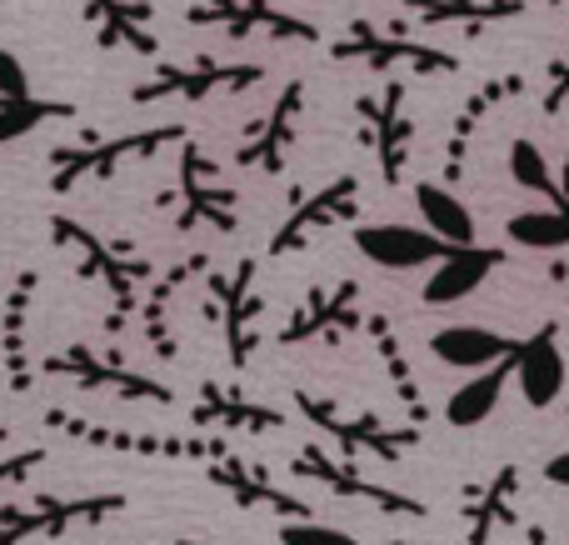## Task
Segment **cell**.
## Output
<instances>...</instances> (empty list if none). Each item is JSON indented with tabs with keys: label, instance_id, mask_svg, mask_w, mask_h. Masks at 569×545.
Segmentation results:
<instances>
[{
	"label": "cell",
	"instance_id": "cell-29",
	"mask_svg": "<svg viewBox=\"0 0 569 545\" xmlns=\"http://www.w3.org/2000/svg\"><path fill=\"white\" fill-rule=\"evenodd\" d=\"M100 20H106V46H136V50H156V36H150L140 20H146V10L130 6V0H96Z\"/></svg>",
	"mask_w": 569,
	"mask_h": 545
},
{
	"label": "cell",
	"instance_id": "cell-35",
	"mask_svg": "<svg viewBox=\"0 0 569 545\" xmlns=\"http://www.w3.org/2000/svg\"><path fill=\"white\" fill-rule=\"evenodd\" d=\"M545 480H550V486H565V490H569V450L550 456V466H545Z\"/></svg>",
	"mask_w": 569,
	"mask_h": 545
},
{
	"label": "cell",
	"instance_id": "cell-15",
	"mask_svg": "<svg viewBox=\"0 0 569 545\" xmlns=\"http://www.w3.org/2000/svg\"><path fill=\"white\" fill-rule=\"evenodd\" d=\"M495 266H500V256L485 246H450L440 260H435L430 280H425V306H455V300L475 296V290L485 286V280L495 276Z\"/></svg>",
	"mask_w": 569,
	"mask_h": 545
},
{
	"label": "cell",
	"instance_id": "cell-10",
	"mask_svg": "<svg viewBox=\"0 0 569 545\" xmlns=\"http://www.w3.org/2000/svg\"><path fill=\"white\" fill-rule=\"evenodd\" d=\"M295 406L310 416V426H320V430H330L335 440H340L350 456H380V460H395L405 446H410V430H385V426H375V420H365V416H345V410H335V406H325V400H315V396H295Z\"/></svg>",
	"mask_w": 569,
	"mask_h": 545
},
{
	"label": "cell",
	"instance_id": "cell-39",
	"mask_svg": "<svg viewBox=\"0 0 569 545\" xmlns=\"http://www.w3.org/2000/svg\"><path fill=\"white\" fill-rule=\"evenodd\" d=\"M176 545H196V541H176Z\"/></svg>",
	"mask_w": 569,
	"mask_h": 545
},
{
	"label": "cell",
	"instance_id": "cell-23",
	"mask_svg": "<svg viewBox=\"0 0 569 545\" xmlns=\"http://www.w3.org/2000/svg\"><path fill=\"white\" fill-rule=\"evenodd\" d=\"M335 56L340 60H410V66H420V70H455V56H445V50H430V46H410V40H385V36H375L370 26H355V36L350 40H340L335 46Z\"/></svg>",
	"mask_w": 569,
	"mask_h": 545
},
{
	"label": "cell",
	"instance_id": "cell-9",
	"mask_svg": "<svg viewBox=\"0 0 569 545\" xmlns=\"http://www.w3.org/2000/svg\"><path fill=\"white\" fill-rule=\"evenodd\" d=\"M355 250L380 270H420V266H435V260L450 250V240H440L425 226H395V220H380V226L355 230Z\"/></svg>",
	"mask_w": 569,
	"mask_h": 545
},
{
	"label": "cell",
	"instance_id": "cell-38",
	"mask_svg": "<svg viewBox=\"0 0 569 545\" xmlns=\"http://www.w3.org/2000/svg\"><path fill=\"white\" fill-rule=\"evenodd\" d=\"M6 436H10V430H6V426H0V446H6Z\"/></svg>",
	"mask_w": 569,
	"mask_h": 545
},
{
	"label": "cell",
	"instance_id": "cell-13",
	"mask_svg": "<svg viewBox=\"0 0 569 545\" xmlns=\"http://www.w3.org/2000/svg\"><path fill=\"white\" fill-rule=\"evenodd\" d=\"M515 380H520V396L530 400L535 410L555 406L565 396V380H569V366L560 356V340H555V326L535 330L525 346H515Z\"/></svg>",
	"mask_w": 569,
	"mask_h": 545
},
{
	"label": "cell",
	"instance_id": "cell-24",
	"mask_svg": "<svg viewBox=\"0 0 569 545\" xmlns=\"http://www.w3.org/2000/svg\"><path fill=\"white\" fill-rule=\"evenodd\" d=\"M415 210H420V220H425V230H435L440 240H450V246H470L475 240V216H470V206H465L455 190H445V186H415Z\"/></svg>",
	"mask_w": 569,
	"mask_h": 545
},
{
	"label": "cell",
	"instance_id": "cell-36",
	"mask_svg": "<svg viewBox=\"0 0 569 545\" xmlns=\"http://www.w3.org/2000/svg\"><path fill=\"white\" fill-rule=\"evenodd\" d=\"M565 106H569V70L555 80V96H550V110H565Z\"/></svg>",
	"mask_w": 569,
	"mask_h": 545
},
{
	"label": "cell",
	"instance_id": "cell-16",
	"mask_svg": "<svg viewBox=\"0 0 569 545\" xmlns=\"http://www.w3.org/2000/svg\"><path fill=\"white\" fill-rule=\"evenodd\" d=\"M190 420L196 426H230V430H280L284 416L270 406H260V400L240 396L236 386H226V380H200L196 400H190Z\"/></svg>",
	"mask_w": 569,
	"mask_h": 545
},
{
	"label": "cell",
	"instance_id": "cell-37",
	"mask_svg": "<svg viewBox=\"0 0 569 545\" xmlns=\"http://www.w3.org/2000/svg\"><path fill=\"white\" fill-rule=\"evenodd\" d=\"M560 206L569 210V156H565V166H560Z\"/></svg>",
	"mask_w": 569,
	"mask_h": 545
},
{
	"label": "cell",
	"instance_id": "cell-20",
	"mask_svg": "<svg viewBox=\"0 0 569 545\" xmlns=\"http://www.w3.org/2000/svg\"><path fill=\"white\" fill-rule=\"evenodd\" d=\"M510 376H515V356L485 366L480 376H470L450 400H445V420H450L455 430H470V426H480V420H490L495 406H500V396H505V386H510Z\"/></svg>",
	"mask_w": 569,
	"mask_h": 545
},
{
	"label": "cell",
	"instance_id": "cell-7",
	"mask_svg": "<svg viewBox=\"0 0 569 545\" xmlns=\"http://www.w3.org/2000/svg\"><path fill=\"white\" fill-rule=\"evenodd\" d=\"M236 190L220 186L216 180V166L206 160V150L196 140H186L180 150V220L176 230H196V226H210V230H236Z\"/></svg>",
	"mask_w": 569,
	"mask_h": 545
},
{
	"label": "cell",
	"instance_id": "cell-40",
	"mask_svg": "<svg viewBox=\"0 0 569 545\" xmlns=\"http://www.w3.org/2000/svg\"><path fill=\"white\" fill-rule=\"evenodd\" d=\"M560 6H569V0H560Z\"/></svg>",
	"mask_w": 569,
	"mask_h": 545
},
{
	"label": "cell",
	"instance_id": "cell-17",
	"mask_svg": "<svg viewBox=\"0 0 569 545\" xmlns=\"http://www.w3.org/2000/svg\"><path fill=\"white\" fill-rule=\"evenodd\" d=\"M210 480H216L220 490H230L236 496V506H250V511H276V516H305V506L300 501H290L280 486H270L266 480V470H256L246 456H220V460H210Z\"/></svg>",
	"mask_w": 569,
	"mask_h": 545
},
{
	"label": "cell",
	"instance_id": "cell-3",
	"mask_svg": "<svg viewBox=\"0 0 569 545\" xmlns=\"http://www.w3.org/2000/svg\"><path fill=\"white\" fill-rule=\"evenodd\" d=\"M260 260H240L230 276H206V310L220 320V336H226V356L236 370L250 366L260 346V316H266V300H260Z\"/></svg>",
	"mask_w": 569,
	"mask_h": 545
},
{
	"label": "cell",
	"instance_id": "cell-25",
	"mask_svg": "<svg viewBox=\"0 0 569 545\" xmlns=\"http://www.w3.org/2000/svg\"><path fill=\"white\" fill-rule=\"evenodd\" d=\"M360 290L355 286H340V290H315V300H305V310L280 330V346H300V340H315V336H330L350 320V306Z\"/></svg>",
	"mask_w": 569,
	"mask_h": 545
},
{
	"label": "cell",
	"instance_id": "cell-28",
	"mask_svg": "<svg viewBox=\"0 0 569 545\" xmlns=\"http://www.w3.org/2000/svg\"><path fill=\"white\" fill-rule=\"evenodd\" d=\"M66 116H70V106H56V100H36V96L0 100V146L30 136V130L46 126V120H66Z\"/></svg>",
	"mask_w": 569,
	"mask_h": 545
},
{
	"label": "cell",
	"instance_id": "cell-30",
	"mask_svg": "<svg viewBox=\"0 0 569 545\" xmlns=\"http://www.w3.org/2000/svg\"><path fill=\"white\" fill-rule=\"evenodd\" d=\"M510 176H515V186L535 190V196H560V180L550 176V166H545V150L535 146L530 136H520L510 146Z\"/></svg>",
	"mask_w": 569,
	"mask_h": 545
},
{
	"label": "cell",
	"instance_id": "cell-19",
	"mask_svg": "<svg viewBox=\"0 0 569 545\" xmlns=\"http://www.w3.org/2000/svg\"><path fill=\"white\" fill-rule=\"evenodd\" d=\"M295 116H300V86H284V96L276 100V110L266 116V126H260L256 136L236 150L240 166L276 176V170L284 166V150H290V140H295Z\"/></svg>",
	"mask_w": 569,
	"mask_h": 545
},
{
	"label": "cell",
	"instance_id": "cell-22",
	"mask_svg": "<svg viewBox=\"0 0 569 545\" xmlns=\"http://www.w3.org/2000/svg\"><path fill=\"white\" fill-rule=\"evenodd\" d=\"M190 20H220V26H230L236 36H246V30H270V36H295V40H315V30L305 26V20H290L280 16V10L260 6V0H210V6L190 10Z\"/></svg>",
	"mask_w": 569,
	"mask_h": 545
},
{
	"label": "cell",
	"instance_id": "cell-11",
	"mask_svg": "<svg viewBox=\"0 0 569 545\" xmlns=\"http://www.w3.org/2000/svg\"><path fill=\"white\" fill-rule=\"evenodd\" d=\"M360 200V180L355 176H340V180H330L325 190H315L310 200H305L295 216H284L280 220V230L270 236V256H295V250L305 246V240L315 236V230H325L330 220H340V216H350V206Z\"/></svg>",
	"mask_w": 569,
	"mask_h": 545
},
{
	"label": "cell",
	"instance_id": "cell-6",
	"mask_svg": "<svg viewBox=\"0 0 569 545\" xmlns=\"http://www.w3.org/2000/svg\"><path fill=\"white\" fill-rule=\"evenodd\" d=\"M176 136H186L180 126H166V130H136V136H116V140H96V146L86 150H56V180H50V190H76L80 180H106L116 176L126 160H146L156 156L160 146H170Z\"/></svg>",
	"mask_w": 569,
	"mask_h": 545
},
{
	"label": "cell",
	"instance_id": "cell-12",
	"mask_svg": "<svg viewBox=\"0 0 569 545\" xmlns=\"http://www.w3.org/2000/svg\"><path fill=\"white\" fill-rule=\"evenodd\" d=\"M260 80V66H170L160 70L156 80L136 86V100H170V96H186V100H206L220 96V90H246Z\"/></svg>",
	"mask_w": 569,
	"mask_h": 545
},
{
	"label": "cell",
	"instance_id": "cell-33",
	"mask_svg": "<svg viewBox=\"0 0 569 545\" xmlns=\"http://www.w3.org/2000/svg\"><path fill=\"white\" fill-rule=\"evenodd\" d=\"M46 466V450L30 446V450H10V456H0V501L10 496L16 486H26L36 470Z\"/></svg>",
	"mask_w": 569,
	"mask_h": 545
},
{
	"label": "cell",
	"instance_id": "cell-27",
	"mask_svg": "<svg viewBox=\"0 0 569 545\" xmlns=\"http://www.w3.org/2000/svg\"><path fill=\"white\" fill-rule=\"evenodd\" d=\"M420 10V20H510L520 16V0H405Z\"/></svg>",
	"mask_w": 569,
	"mask_h": 545
},
{
	"label": "cell",
	"instance_id": "cell-32",
	"mask_svg": "<svg viewBox=\"0 0 569 545\" xmlns=\"http://www.w3.org/2000/svg\"><path fill=\"white\" fill-rule=\"evenodd\" d=\"M280 545H355V536H345L340 526H320L310 516H290L280 526Z\"/></svg>",
	"mask_w": 569,
	"mask_h": 545
},
{
	"label": "cell",
	"instance_id": "cell-4",
	"mask_svg": "<svg viewBox=\"0 0 569 545\" xmlns=\"http://www.w3.org/2000/svg\"><path fill=\"white\" fill-rule=\"evenodd\" d=\"M50 430L70 440H86V446L116 450V456H160V460H220L230 456L226 440H206V436H150V430H120V426H96V420H80L70 410H46Z\"/></svg>",
	"mask_w": 569,
	"mask_h": 545
},
{
	"label": "cell",
	"instance_id": "cell-41",
	"mask_svg": "<svg viewBox=\"0 0 569 545\" xmlns=\"http://www.w3.org/2000/svg\"><path fill=\"white\" fill-rule=\"evenodd\" d=\"M395 545H400V541H395Z\"/></svg>",
	"mask_w": 569,
	"mask_h": 545
},
{
	"label": "cell",
	"instance_id": "cell-18",
	"mask_svg": "<svg viewBox=\"0 0 569 545\" xmlns=\"http://www.w3.org/2000/svg\"><path fill=\"white\" fill-rule=\"evenodd\" d=\"M430 356L455 370H485L495 360L515 356V340L490 326H440L430 336Z\"/></svg>",
	"mask_w": 569,
	"mask_h": 545
},
{
	"label": "cell",
	"instance_id": "cell-14",
	"mask_svg": "<svg viewBox=\"0 0 569 545\" xmlns=\"http://www.w3.org/2000/svg\"><path fill=\"white\" fill-rule=\"evenodd\" d=\"M36 290H40V270H20L16 286L6 296V316H0V376L6 386L30 390V350H26V326H30V306H36Z\"/></svg>",
	"mask_w": 569,
	"mask_h": 545
},
{
	"label": "cell",
	"instance_id": "cell-26",
	"mask_svg": "<svg viewBox=\"0 0 569 545\" xmlns=\"http://www.w3.org/2000/svg\"><path fill=\"white\" fill-rule=\"evenodd\" d=\"M505 236L525 250H569V210H520L510 216Z\"/></svg>",
	"mask_w": 569,
	"mask_h": 545
},
{
	"label": "cell",
	"instance_id": "cell-5",
	"mask_svg": "<svg viewBox=\"0 0 569 545\" xmlns=\"http://www.w3.org/2000/svg\"><path fill=\"white\" fill-rule=\"evenodd\" d=\"M40 376H66L76 380L80 390H96V396H116V400H156V406H170L176 390L156 376H140V370L120 366L116 356H106L100 346L80 340V346L60 350V356H46L40 360Z\"/></svg>",
	"mask_w": 569,
	"mask_h": 545
},
{
	"label": "cell",
	"instance_id": "cell-34",
	"mask_svg": "<svg viewBox=\"0 0 569 545\" xmlns=\"http://www.w3.org/2000/svg\"><path fill=\"white\" fill-rule=\"evenodd\" d=\"M20 96H30V76L16 50L0 46V100H20Z\"/></svg>",
	"mask_w": 569,
	"mask_h": 545
},
{
	"label": "cell",
	"instance_id": "cell-8",
	"mask_svg": "<svg viewBox=\"0 0 569 545\" xmlns=\"http://www.w3.org/2000/svg\"><path fill=\"white\" fill-rule=\"evenodd\" d=\"M206 276H210V256H180L176 266L156 270V280H150L146 296H140V336L156 346L160 360L180 356L176 330H170V306L180 300V290H186L190 280H206Z\"/></svg>",
	"mask_w": 569,
	"mask_h": 545
},
{
	"label": "cell",
	"instance_id": "cell-1",
	"mask_svg": "<svg viewBox=\"0 0 569 545\" xmlns=\"http://www.w3.org/2000/svg\"><path fill=\"white\" fill-rule=\"evenodd\" d=\"M50 240L70 256V266H76L80 280L100 286L110 300H116V310L106 316V336H120V330L130 326V316L140 310L146 286L156 280V260L136 256V250L116 246V240H106V236H96V230L80 226L76 216H50Z\"/></svg>",
	"mask_w": 569,
	"mask_h": 545
},
{
	"label": "cell",
	"instance_id": "cell-21",
	"mask_svg": "<svg viewBox=\"0 0 569 545\" xmlns=\"http://www.w3.org/2000/svg\"><path fill=\"white\" fill-rule=\"evenodd\" d=\"M290 470L295 476H305V480H320V486L340 490V496H365V501H375V506H385V511H410V516H420L415 501H400V496H390V490L370 486V480H360L355 470H345L340 460H330L325 450H300V456L290 460Z\"/></svg>",
	"mask_w": 569,
	"mask_h": 545
},
{
	"label": "cell",
	"instance_id": "cell-2",
	"mask_svg": "<svg viewBox=\"0 0 569 545\" xmlns=\"http://www.w3.org/2000/svg\"><path fill=\"white\" fill-rule=\"evenodd\" d=\"M126 496H40L6 506L0 501V545H26V541H60L80 526H100V521L120 516Z\"/></svg>",
	"mask_w": 569,
	"mask_h": 545
},
{
	"label": "cell",
	"instance_id": "cell-31",
	"mask_svg": "<svg viewBox=\"0 0 569 545\" xmlns=\"http://www.w3.org/2000/svg\"><path fill=\"white\" fill-rule=\"evenodd\" d=\"M400 86L385 90V110H380V160H385V180H400V160H405V120H400Z\"/></svg>",
	"mask_w": 569,
	"mask_h": 545
}]
</instances>
